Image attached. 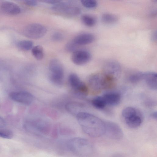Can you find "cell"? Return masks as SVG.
I'll return each instance as SVG.
<instances>
[{
  "mask_svg": "<svg viewBox=\"0 0 157 157\" xmlns=\"http://www.w3.org/2000/svg\"><path fill=\"white\" fill-rule=\"evenodd\" d=\"M76 117L82 130L89 136L97 138L104 135L105 121L92 114L84 111L78 113Z\"/></svg>",
  "mask_w": 157,
  "mask_h": 157,
  "instance_id": "1",
  "label": "cell"
},
{
  "mask_svg": "<svg viewBox=\"0 0 157 157\" xmlns=\"http://www.w3.org/2000/svg\"><path fill=\"white\" fill-rule=\"evenodd\" d=\"M67 147L70 151L80 157H88L94 152L93 147L87 140L81 137H75L69 140Z\"/></svg>",
  "mask_w": 157,
  "mask_h": 157,
  "instance_id": "2",
  "label": "cell"
},
{
  "mask_svg": "<svg viewBox=\"0 0 157 157\" xmlns=\"http://www.w3.org/2000/svg\"><path fill=\"white\" fill-rule=\"evenodd\" d=\"M23 127L28 132L39 136L48 135L51 129L49 122L45 119L40 117L25 122Z\"/></svg>",
  "mask_w": 157,
  "mask_h": 157,
  "instance_id": "3",
  "label": "cell"
},
{
  "mask_svg": "<svg viewBox=\"0 0 157 157\" xmlns=\"http://www.w3.org/2000/svg\"><path fill=\"white\" fill-rule=\"evenodd\" d=\"M49 78L51 82L56 86L63 85L64 81V71L62 64L56 59H53L49 64Z\"/></svg>",
  "mask_w": 157,
  "mask_h": 157,
  "instance_id": "4",
  "label": "cell"
},
{
  "mask_svg": "<svg viewBox=\"0 0 157 157\" xmlns=\"http://www.w3.org/2000/svg\"><path fill=\"white\" fill-rule=\"evenodd\" d=\"M122 117L128 126L135 128L139 127L142 124L143 117L138 109L132 107H127L122 113Z\"/></svg>",
  "mask_w": 157,
  "mask_h": 157,
  "instance_id": "5",
  "label": "cell"
},
{
  "mask_svg": "<svg viewBox=\"0 0 157 157\" xmlns=\"http://www.w3.org/2000/svg\"><path fill=\"white\" fill-rule=\"evenodd\" d=\"M68 82L69 87L74 95L80 98H84L87 96L88 92L87 87L77 75L74 73L70 74Z\"/></svg>",
  "mask_w": 157,
  "mask_h": 157,
  "instance_id": "6",
  "label": "cell"
},
{
  "mask_svg": "<svg viewBox=\"0 0 157 157\" xmlns=\"http://www.w3.org/2000/svg\"><path fill=\"white\" fill-rule=\"evenodd\" d=\"M114 83L103 73L91 75L88 79V84L94 91L99 92L111 87Z\"/></svg>",
  "mask_w": 157,
  "mask_h": 157,
  "instance_id": "7",
  "label": "cell"
},
{
  "mask_svg": "<svg viewBox=\"0 0 157 157\" xmlns=\"http://www.w3.org/2000/svg\"><path fill=\"white\" fill-rule=\"evenodd\" d=\"M47 32L46 28L39 23H33L26 26L22 31L23 35L28 38L38 39L44 36Z\"/></svg>",
  "mask_w": 157,
  "mask_h": 157,
  "instance_id": "8",
  "label": "cell"
},
{
  "mask_svg": "<svg viewBox=\"0 0 157 157\" xmlns=\"http://www.w3.org/2000/svg\"><path fill=\"white\" fill-rule=\"evenodd\" d=\"M51 9L56 12L71 16H77L81 12L80 8L78 6L62 1L53 5Z\"/></svg>",
  "mask_w": 157,
  "mask_h": 157,
  "instance_id": "9",
  "label": "cell"
},
{
  "mask_svg": "<svg viewBox=\"0 0 157 157\" xmlns=\"http://www.w3.org/2000/svg\"><path fill=\"white\" fill-rule=\"evenodd\" d=\"M103 74L110 80L114 82L119 77L121 71L120 64L115 61L106 62L103 68Z\"/></svg>",
  "mask_w": 157,
  "mask_h": 157,
  "instance_id": "10",
  "label": "cell"
},
{
  "mask_svg": "<svg viewBox=\"0 0 157 157\" xmlns=\"http://www.w3.org/2000/svg\"><path fill=\"white\" fill-rule=\"evenodd\" d=\"M105 131L104 135L108 138L114 140H119L123 136V131L116 123L111 121H105Z\"/></svg>",
  "mask_w": 157,
  "mask_h": 157,
  "instance_id": "11",
  "label": "cell"
},
{
  "mask_svg": "<svg viewBox=\"0 0 157 157\" xmlns=\"http://www.w3.org/2000/svg\"><path fill=\"white\" fill-rule=\"evenodd\" d=\"M91 56L89 52L84 50H76L72 53L71 59L72 62L77 65H82L88 63Z\"/></svg>",
  "mask_w": 157,
  "mask_h": 157,
  "instance_id": "12",
  "label": "cell"
},
{
  "mask_svg": "<svg viewBox=\"0 0 157 157\" xmlns=\"http://www.w3.org/2000/svg\"><path fill=\"white\" fill-rule=\"evenodd\" d=\"M9 96L14 101L26 105L31 104L34 99L31 94L26 91L12 92L10 94Z\"/></svg>",
  "mask_w": 157,
  "mask_h": 157,
  "instance_id": "13",
  "label": "cell"
},
{
  "mask_svg": "<svg viewBox=\"0 0 157 157\" xmlns=\"http://www.w3.org/2000/svg\"><path fill=\"white\" fill-rule=\"evenodd\" d=\"M0 8L2 12L9 15H17L21 11L20 7L17 4L9 1L3 2L1 4Z\"/></svg>",
  "mask_w": 157,
  "mask_h": 157,
  "instance_id": "14",
  "label": "cell"
},
{
  "mask_svg": "<svg viewBox=\"0 0 157 157\" xmlns=\"http://www.w3.org/2000/svg\"><path fill=\"white\" fill-rule=\"evenodd\" d=\"M95 40V36L90 33H83L75 36L72 41L77 45H85L92 43Z\"/></svg>",
  "mask_w": 157,
  "mask_h": 157,
  "instance_id": "15",
  "label": "cell"
},
{
  "mask_svg": "<svg viewBox=\"0 0 157 157\" xmlns=\"http://www.w3.org/2000/svg\"><path fill=\"white\" fill-rule=\"evenodd\" d=\"M106 105L114 106L118 105L121 100V96L117 92H111L107 93L102 96Z\"/></svg>",
  "mask_w": 157,
  "mask_h": 157,
  "instance_id": "16",
  "label": "cell"
},
{
  "mask_svg": "<svg viewBox=\"0 0 157 157\" xmlns=\"http://www.w3.org/2000/svg\"><path fill=\"white\" fill-rule=\"evenodd\" d=\"M143 80L147 86L151 89L154 90L157 89V74L154 72L144 73Z\"/></svg>",
  "mask_w": 157,
  "mask_h": 157,
  "instance_id": "17",
  "label": "cell"
},
{
  "mask_svg": "<svg viewBox=\"0 0 157 157\" xmlns=\"http://www.w3.org/2000/svg\"><path fill=\"white\" fill-rule=\"evenodd\" d=\"M84 107V105L79 102H70L66 105V109L71 114L76 116L82 111Z\"/></svg>",
  "mask_w": 157,
  "mask_h": 157,
  "instance_id": "18",
  "label": "cell"
},
{
  "mask_svg": "<svg viewBox=\"0 0 157 157\" xmlns=\"http://www.w3.org/2000/svg\"><path fill=\"white\" fill-rule=\"evenodd\" d=\"M81 20L84 25L89 27L94 26L97 22L96 19L94 17L88 14L82 15Z\"/></svg>",
  "mask_w": 157,
  "mask_h": 157,
  "instance_id": "19",
  "label": "cell"
},
{
  "mask_svg": "<svg viewBox=\"0 0 157 157\" xmlns=\"http://www.w3.org/2000/svg\"><path fill=\"white\" fill-rule=\"evenodd\" d=\"M92 103L95 108L100 110L104 109L106 105L102 96L94 98L92 100Z\"/></svg>",
  "mask_w": 157,
  "mask_h": 157,
  "instance_id": "20",
  "label": "cell"
},
{
  "mask_svg": "<svg viewBox=\"0 0 157 157\" xmlns=\"http://www.w3.org/2000/svg\"><path fill=\"white\" fill-rule=\"evenodd\" d=\"M32 52L34 57L38 60H41L44 58V49L40 45H37L33 47L32 49Z\"/></svg>",
  "mask_w": 157,
  "mask_h": 157,
  "instance_id": "21",
  "label": "cell"
},
{
  "mask_svg": "<svg viewBox=\"0 0 157 157\" xmlns=\"http://www.w3.org/2000/svg\"><path fill=\"white\" fill-rule=\"evenodd\" d=\"M101 20L105 24H112L117 22L118 20L117 17L114 15L109 13L103 14L101 16Z\"/></svg>",
  "mask_w": 157,
  "mask_h": 157,
  "instance_id": "22",
  "label": "cell"
},
{
  "mask_svg": "<svg viewBox=\"0 0 157 157\" xmlns=\"http://www.w3.org/2000/svg\"><path fill=\"white\" fill-rule=\"evenodd\" d=\"M33 42L31 40H24L19 41L17 45L20 49L23 51H28L33 48Z\"/></svg>",
  "mask_w": 157,
  "mask_h": 157,
  "instance_id": "23",
  "label": "cell"
},
{
  "mask_svg": "<svg viewBox=\"0 0 157 157\" xmlns=\"http://www.w3.org/2000/svg\"><path fill=\"white\" fill-rule=\"evenodd\" d=\"M144 73L136 72L132 73L128 77V81L132 83H135L143 80Z\"/></svg>",
  "mask_w": 157,
  "mask_h": 157,
  "instance_id": "24",
  "label": "cell"
},
{
  "mask_svg": "<svg viewBox=\"0 0 157 157\" xmlns=\"http://www.w3.org/2000/svg\"><path fill=\"white\" fill-rule=\"evenodd\" d=\"M81 2L84 7L88 9H94L98 6V2L95 0H82Z\"/></svg>",
  "mask_w": 157,
  "mask_h": 157,
  "instance_id": "25",
  "label": "cell"
},
{
  "mask_svg": "<svg viewBox=\"0 0 157 157\" xmlns=\"http://www.w3.org/2000/svg\"><path fill=\"white\" fill-rule=\"evenodd\" d=\"M13 137L12 131L6 129H0V137L6 139H11Z\"/></svg>",
  "mask_w": 157,
  "mask_h": 157,
  "instance_id": "26",
  "label": "cell"
},
{
  "mask_svg": "<svg viewBox=\"0 0 157 157\" xmlns=\"http://www.w3.org/2000/svg\"><path fill=\"white\" fill-rule=\"evenodd\" d=\"M77 46L72 40L67 43L65 46V49L67 52H73L76 50Z\"/></svg>",
  "mask_w": 157,
  "mask_h": 157,
  "instance_id": "27",
  "label": "cell"
},
{
  "mask_svg": "<svg viewBox=\"0 0 157 157\" xmlns=\"http://www.w3.org/2000/svg\"><path fill=\"white\" fill-rule=\"evenodd\" d=\"M64 38V36L62 33L59 32H56L53 34L52 36V40L55 42H59Z\"/></svg>",
  "mask_w": 157,
  "mask_h": 157,
  "instance_id": "28",
  "label": "cell"
},
{
  "mask_svg": "<svg viewBox=\"0 0 157 157\" xmlns=\"http://www.w3.org/2000/svg\"><path fill=\"white\" fill-rule=\"evenodd\" d=\"M24 3L26 5L31 6H35L37 5V2L34 0H25L24 1Z\"/></svg>",
  "mask_w": 157,
  "mask_h": 157,
  "instance_id": "29",
  "label": "cell"
},
{
  "mask_svg": "<svg viewBox=\"0 0 157 157\" xmlns=\"http://www.w3.org/2000/svg\"><path fill=\"white\" fill-rule=\"evenodd\" d=\"M41 1L46 3L54 5L62 1L59 0H43Z\"/></svg>",
  "mask_w": 157,
  "mask_h": 157,
  "instance_id": "30",
  "label": "cell"
},
{
  "mask_svg": "<svg viewBox=\"0 0 157 157\" xmlns=\"http://www.w3.org/2000/svg\"><path fill=\"white\" fill-rule=\"evenodd\" d=\"M151 40L152 41H155L157 40V31H155L152 33L151 36Z\"/></svg>",
  "mask_w": 157,
  "mask_h": 157,
  "instance_id": "31",
  "label": "cell"
},
{
  "mask_svg": "<svg viewBox=\"0 0 157 157\" xmlns=\"http://www.w3.org/2000/svg\"><path fill=\"white\" fill-rule=\"evenodd\" d=\"M6 125V123L4 120L0 117V128L4 127Z\"/></svg>",
  "mask_w": 157,
  "mask_h": 157,
  "instance_id": "32",
  "label": "cell"
},
{
  "mask_svg": "<svg viewBox=\"0 0 157 157\" xmlns=\"http://www.w3.org/2000/svg\"><path fill=\"white\" fill-rule=\"evenodd\" d=\"M111 157H125L124 156L122 155V154L117 153L113 155Z\"/></svg>",
  "mask_w": 157,
  "mask_h": 157,
  "instance_id": "33",
  "label": "cell"
},
{
  "mask_svg": "<svg viewBox=\"0 0 157 157\" xmlns=\"http://www.w3.org/2000/svg\"><path fill=\"white\" fill-rule=\"evenodd\" d=\"M151 117L154 119H157V113L156 112H154L151 115Z\"/></svg>",
  "mask_w": 157,
  "mask_h": 157,
  "instance_id": "34",
  "label": "cell"
}]
</instances>
